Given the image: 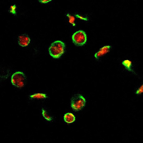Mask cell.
<instances>
[{
    "label": "cell",
    "mask_w": 143,
    "mask_h": 143,
    "mask_svg": "<svg viewBox=\"0 0 143 143\" xmlns=\"http://www.w3.org/2000/svg\"><path fill=\"white\" fill-rule=\"evenodd\" d=\"M65 47V43L62 41H56L52 43L50 46L49 53L54 58H59L64 53Z\"/></svg>",
    "instance_id": "6da1fadb"
},
{
    "label": "cell",
    "mask_w": 143,
    "mask_h": 143,
    "mask_svg": "<svg viewBox=\"0 0 143 143\" xmlns=\"http://www.w3.org/2000/svg\"><path fill=\"white\" fill-rule=\"evenodd\" d=\"M86 101L81 95L77 94L74 95L71 100V106L72 109L75 111L81 110L85 106Z\"/></svg>",
    "instance_id": "7a4b0ae2"
},
{
    "label": "cell",
    "mask_w": 143,
    "mask_h": 143,
    "mask_svg": "<svg viewBox=\"0 0 143 143\" xmlns=\"http://www.w3.org/2000/svg\"><path fill=\"white\" fill-rule=\"evenodd\" d=\"M11 81L12 84L14 86L19 88H21L25 84L26 78L23 72H18L12 75Z\"/></svg>",
    "instance_id": "3957f363"
},
{
    "label": "cell",
    "mask_w": 143,
    "mask_h": 143,
    "mask_svg": "<svg viewBox=\"0 0 143 143\" xmlns=\"http://www.w3.org/2000/svg\"><path fill=\"white\" fill-rule=\"evenodd\" d=\"M73 43L78 46H81L85 44L87 40V36L85 32L80 30L75 33L72 36Z\"/></svg>",
    "instance_id": "277c9868"
},
{
    "label": "cell",
    "mask_w": 143,
    "mask_h": 143,
    "mask_svg": "<svg viewBox=\"0 0 143 143\" xmlns=\"http://www.w3.org/2000/svg\"><path fill=\"white\" fill-rule=\"evenodd\" d=\"M111 48L109 45H107L101 48L99 50L95 53L94 56L96 60H99L101 58L110 51Z\"/></svg>",
    "instance_id": "5b68a950"
},
{
    "label": "cell",
    "mask_w": 143,
    "mask_h": 143,
    "mask_svg": "<svg viewBox=\"0 0 143 143\" xmlns=\"http://www.w3.org/2000/svg\"><path fill=\"white\" fill-rule=\"evenodd\" d=\"M31 39L29 36L26 34H21L18 36V42L20 45L22 47L27 46L30 43Z\"/></svg>",
    "instance_id": "8992f818"
},
{
    "label": "cell",
    "mask_w": 143,
    "mask_h": 143,
    "mask_svg": "<svg viewBox=\"0 0 143 143\" xmlns=\"http://www.w3.org/2000/svg\"><path fill=\"white\" fill-rule=\"evenodd\" d=\"M122 64L127 70L137 75V73L132 69V64L131 61L127 59L124 60L122 61Z\"/></svg>",
    "instance_id": "52a82bcc"
},
{
    "label": "cell",
    "mask_w": 143,
    "mask_h": 143,
    "mask_svg": "<svg viewBox=\"0 0 143 143\" xmlns=\"http://www.w3.org/2000/svg\"><path fill=\"white\" fill-rule=\"evenodd\" d=\"M64 118L65 122L68 123H72L75 120V116L71 113H67L65 114Z\"/></svg>",
    "instance_id": "ba28073f"
},
{
    "label": "cell",
    "mask_w": 143,
    "mask_h": 143,
    "mask_svg": "<svg viewBox=\"0 0 143 143\" xmlns=\"http://www.w3.org/2000/svg\"><path fill=\"white\" fill-rule=\"evenodd\" d=\"M29 97L31 99H43L47 97L46 95L42 93H35L29 96Z\"/></svg>",
    "instance_id": "9c48e42d"
},
{
    "label": "cell",
    "mask_w": 143,
    "mask_h": 143,
    "mask_svg": "<svg viewBox=\"0 0 143 143\" xmlns=\"http://www.w3.org/2000/svg\"><path fill=\"white\" fill-rule=\"evenodd\" d=\"M41 114L45 119L47 121L50 122L53 119L52 117L50 116L46 111L44 109L42 108L41 109Z\"/></svg>",
    "instance_id": "30bf717a"
},
{
    "label": "cell",
    "mask_w": 143,
    "mask_h": 143,
    "mask_svg": "<svg viewBox=\"0 0 143 143\" xmlns=\"http://www.w3.org/2000/svg\"><path fill=\"white\" fill-rule=\"evenodd\" d=\"M16 6L15 5H11L9 9V11L13 14L15 15L16 14Z\"/></svg>",
    "instance_id": "8fae6325"
},
{
    "label": "cell",
    "mask_w": 143,
    "mask_h": 143,
    "mask_svg": "<svg viewBox=\"0 0 143 143\" xmlns=\"http://www.w3.org/2000/svg\"><path fill=\"white\" fill-rule=\"evenodd\" d=\"M143 92V85H142L137 89L135 92V93L138 95L142 94Z\"/></svg>",
    "instance_id": "7c38bea8"
},
{
    "label": "cell",
    "mask_w": 143,
    "mask_h": 143,
    "mask_svg": "<svg viewBox=\"0 0 143 143\" xmlns=\"http://www.w3.org/2000/svg\"><path fill=\"white\" fill-rule=\"evenodd\" d=\"M51 0H39L38 1H39L42 3H47L51 1Z\"/></svg>",
    "instance_id": "4fadbf2b"
}]
</instances>
